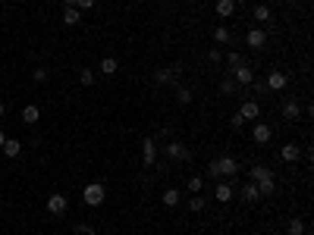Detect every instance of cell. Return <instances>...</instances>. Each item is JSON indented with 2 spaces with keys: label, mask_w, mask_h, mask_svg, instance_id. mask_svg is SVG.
Segmentation results:
<instances>
[{
  "label": "cell",
  "mask_w": 314,
  "mask_h": 235,
  "mask_svg": "<svg viewBox=\"0 0 314 235\" xmlns=\"http://www.w3.org/2000/svg\"><path fill=\"white\" fill-rule=\"evenodd\" d=\"M239 173V163H236V157H220L208 166V176L210 179H220V176H236Z\"/></svg>",
  "instance_id": "6da1fadb"
},
{
  "label": "cell",
  "mask_w": 314,
  "mask_h": 235,
  "mask_svg": "<svg viewBox=\"0 0 314 235\" xmlns=\"http://www.w3.org/2000/svg\"><path fill=\"white\" fill-rule=\"evenodd\" d=\"M104 198H107V188L101 185V182H91V185H85V191H82V201L88 207H101Z\"/></svg>",
  "instance_id": "7a4b0ae2"
},
{
  "label": "cell",
  "mask_w": 314,
  "mask_h": 235,
  "mask_svg": "<svg viewBox=\"0 0 314 235\" xmlns=\"http://www.w3.org/2000/svg\"><path fill=\"white\" fill-rule=\"evenodd\" d=\"M179 72H182V66H160V69H154V82L157 85H176Z\"/></svg>",
  "instance_id": "3957f363"
},
{
  "label": "cell",
  "mask_w": 314,
  "mask_h": 235,
  "mask_svg": "<svg viewBox=\"0 0 314 235\" xmlns=\"http://www.w3.org/2000/svg\"><path fill=\"white\" fill-rule=\"evenodd\" d=\"M233 82H236V85H242V88H248L251 82H254V69H251L248 63H239L233 69Z\"/></svg>",
  "instance_id": "277c9868"
},
{
  "label": "cell",
  "mask_w": 314,
  "mask_h": 235,
  "mask_svg": "<svg viewBox=\"0 0 314 235\" xmlns=\"http://www.w3.org/2000/svg\"><path fill=\"white\" fill-rule=\"evenodd\" d=\"M66 210H70V201H66V195H50V198H47V213H50V216H63Z\"/></svg>",
  "instance_id": "5b68a950"
},
{
  "label": "cell",
  "mask_w": 314,
  "mask_h": 235,
  "mask_svg": "<svg viewBox=\"0 0 314 235\" xmlns=\"http://www.w3.org/2000/svg\"><path fill=\"white\" fill-rule=\"evenodd\" d=\"M264 85H267V91H283L286 85H289V75L279 72V69H274V72H270L267 79H264Z\"/></svg>",
  "instance_id": "8992f818"
},
{
  "label": "cell",
  "mask_w": 314,
  "mask_h": 235,
  "mask_svg": "<svg viewBox=\"0 0 314 235\" xmlns=\"http://www.w3.org/2000/svg\"><path fill=\"white\" fill-rule=\"evenodd\" d=\"M141 160H145V166H154L157 163V141L154 138L141 141Z\"/></svg>",
  "instance_id": "52a82bcc"
},
{
  "label": "cell",
  "mask_w": 314,
  "mask_h": 235,
  "mask_svg": "<svg viewBox=\"0 0 314 235\" xmlns=\"http://www.w3.org/2000/svg\"><path fill=\"white\" fill-rule=\"evenodd\" d=\"M164 150H167L170 160H189V147L182 141H170V145H164Z\"/></svg>",
  "instance_id": "ba28073f"
},
{
  "label": "cell",
  "mask_w": 314,
  "mask_h": 235,
  "mask_svg": "<svg viewBox=\"0 0 314 235\" xmlns=\"http://www.w3.org/2000/svg\"><path fill=\"white\" fill-rule=\"evenodd\" d=\"M245 44L254 47V50H261V47L267 44V31H264V29H251L248 35H245Z\"/></svg>",
  "instance_id": "9c48e42d"
},
{
  "label": "cell",
  "mask_w": 314,
  "mask_h": 235,
  "mask_svg": "<svg viewBox=\"0 0 314 235\" xmlns=\"http://www.w3.org/2000/svg\"><path fill=\"white\" fill-rule=\"evenodd\" d=\"M270 135H274V129H270L267 122H258V125L251 129V138H254V145H267V141H270Z\"/></svg>",
  "instance_id": "30bf717a"
},
{
  "label": "cell",
  "mask_w": 314,
  "mask_h": 235,
  "mask_svg": "<svg viewBox=\"0 0 314 235\" xmlns=\"http://www.w3.org/2000/svg\"><path fill=\"white\" fill-rule=\"evenodd\" d=\"M299 116H302V107H299V100H286V104H283V119H289V122H295V119H299Z\"/></svg>",
  "instance_id": "8fae6325"
},
{
  "label": "cell",
  "mask_w": 314,
  "mask_h": 235,
  "mask_svg": "<svg viewBox=\"0 0 314 235\" xmlns=\"http://www.w3.org/2000/svg\"><path fill=\"white\" fill-rule=\"evenodd\" d=\"M233 195H236V191H233V185H230V182H217V188H214V198L220 201V204L233 201Z\"/></svg>",
  "instance_id": "7c38bea8"
},
{
  "label": "cell",
  "mask_w": 314,
  "mask_h": 235,
  "mask_svg": "<svg viewBox=\"0 0 314 235\" xmlns=\"http://www.w3.org/2000/svg\"><path fill=\"white\" fill-rule=\"evenodd\" d=\"M248 173H251V182H261V179H270V176H274V170H270L267 163H254Z\"/></svg>",
  "instance_id": "4fadbf2b"
},
{
  "label": "cell",
  "mask_w": 314,
  "mask_h": 235,
  "mask_svg": "<svg viewBox=\"0 0 314 235\" xmlns=\"http://www.w3.org/2000/svg\"><path fill=\"white\" fill-rule=\"evenodd\" d=\"M214 10H217L220 19H230V16L236 13V0H217V6H214Z\"/></svg>",
  "instance_id": "5bb4252c"
},
{
  "label": "cell",
  "mask_w": 314,
  "mask_h": 235,
  "mask_svg": "<svg viewBox=\"0 0 314 235\" xmlns=\"http://www.w3.org/2000/svg\"><path fill=\"white\" fill-rule=\"evenodd\" d=\"M254 185H258V195H261V198H270V195L277 191V179L270 176V179H261V182H254Z\"/></svg>",
  "instance_id": "9a60e30c"
},
{
  "label": "cell",
  "mask_w": 314,
  "mask_h": 235,
  "mask_svg": "<svg viewBox=\"0 0 314 235\" xmlns=\"http://www.w3.org/2000/svg\"><path fill=\"white\" fill-rule=\"evenodd\" d=\"M258 113H261V107L254 104V100H245V104L239 107V116H242V119H258Z\"/></svg>",
  "instance_id": "2e32d148"
},
{
  "label": "cell",
  "mask_w": 314,
  "mask_h": 235,
  "mask_svg": "<svg viewBox=\"0 0 314 235\" xmlns=\"http://www.w3.org/2000/svg\"><path fill=\"white\" fill-rule=\"evenodd\" d=\"M279 157H283L286 163H295L302 157V150H299V145H283V147H279Z\"/></svg>",
  "instance_id": "e0dca14e"
},
{
  "label": "cell",
  "mask_w": 314,
  "mask_h": 235,
  "mask_svg": "<svg viewBox=\"0 0 314 235\" xmlns=\"http://www.w3.org/2000/svg\"><path fill=\"white\" fill-rule=\"evenodd\" d=\"M116 72H120L116 57H104V60H101V75H116Z\"/></svg>",
  "instance_id": "ac0fdd59"
},
{
  "label": "cell",
  "mask_w": 314,
  "mask_h": 235,
  "mask_svg": "<svg viewBox=\"0 0 314 235\" xmlns=\"http://www.w3.org/2000/svg\"><path fill=\"white\" fill-rule=\"evenodd\" d=\"M0 150H3V154L13 160V157H19V154H22V145H19L16 138H6V141H3V147H0Z\"/></svg>",
  "instance_id": "d6986e66"
},
{
  "label": "cell",
  "mask_w": 314,
  "mask_h": 235,
  "mask_svg": "<svg viewBox=\"0 0 314 235\" xmlns=\"http://www.w3.org/2000/svg\"><path fill=\"white\" fill-rule=\"evenodd\" d=\"M38 119H41V110H38L35 104H29V107L22 110V122H25V125H35Z\"/></svg>",
  "instance_id": "ffe728a7"
},
{
  "label": "cell",
  "mask_w": 314,
  "mask_h": 235,
  "mask_svg": "<svg viewBox=\"0 0 314 235\" xmlns=\"http://www.w3.org/2000/svg\"><path fill=\"white\" fill-rule=\"evenodd\" d=\"M63 22L70 25V29H72V25H79V22H82V10H75V6H66V10H63Z\"/></svg>",
  "instance_id": "44dd1931"
},
{
  "label": "cell",
  "mask_w": 314,
  "mask_h": 235,
  "mask_svg": "<svg viewBox=\"0 0 314 235\" xmlns=\"http://www.w3.org/2000/svg\"><path fill=\"white\" fill-rule=\"evenodd\" d=\"M251 19H254V22H270V6H267V3H258V6L251 10Z\"/></svg>",
  "instance_id": "7402d4cb"
},
{
  "label": "cell",
  "mask_w": 314,
  "mask_h": 235,
  "mask_svg": "<svg viewBox=\"0 0 314 235\" xmlns=\"http://www.w3.org/2000/svg\"><path fill=\"white\" fill-rule=\"evenodd\" d=\"M160 201H164V207H176V204L182 201V191H176V188H167V191H164V198H160Z\"/></svg>",
  "instance_id": "603a6c76"
},
{
  "label": "cell",
  "mask_w": 314,
  "mask_h": 235,
  "mask_svg": "<svg viewBox=\"0 0 314 235\" xmlns=\"http://www.w3.org/2000/svg\"><path fill=\"white\" fill-rule=\"evenodd\" d=\"M214 41H217V44H230V41H233V31L226 29V25H217V29H214Z\"/></svg>",
  "instance_id": "cb8c5ba5"
},
{
  "label": "cell",
  "mask_w": 314,
  "mask_h": 235,
  "mask_svg": "<svg viewBox=\"0 0 314 235\" xmlns=\"http://www.w3.org/2000/svg\"><path fill=\"white\" fill-rule=\"evenodd\" d=\"M201 188H205V179H201V176H189V182H185V191H189V195H198Z\"/></svg>",
  "instance_id": "d4e9b609"
},
{
  "label": "cell",
  "mask_w": 314,
  "mask_h": 235,
  "mask_svg": "<svg viewBox=\"0 0 314 235\" xmlns=\"http://www.w3.org/2000/svg\"><path fill=\"white\" fill-rule=\"evenodd\" d=\"M286 229H289V235H305V232H308V223L295 216V220H289V226H286Z\"/></svg>",
  "instance_id": "484cf974"
},
{
  "label": "cell",
  "mask_w": 314,
  "mask_h": 235,
  "mask_svg": "<svg viewBox=\"0 0 314 235\" xmlns=\"http://www.w3.org/2000/svg\"><path fill=\"white\" fill-rule=\"evenodd\" d=\"M205 207H208V201L201 198V195H192V198H189V210H192V213H201Z\"/></svg>",
  "instance_id": "4316f807"
},
{
  "label": "cell",
  "mask_w": 314,
  "mask_h": 235,
  "mask_svg": "<svg viewBox=\"0 0 314 235\" xmlns=\"http://www.w3.org/2000/svg\"><path fill=\"white\" fill-rule=\"evenodd\" d=\"M236 82H233V75H226V79H220V94H236Z\"/></svg>",
  "instance_id": "83f0119b"
},
{
  "label": "cell",
  "mask_w": 314,
  "mask_h": 235,
  "mask_svg": "<svg viewBox=\"0 0 314 235\" xmlns=\"http://www.w3.org/2000/svg\"><path fill=\"white\" fill-rule=\"evenodd\" d=\"M242 198H245V201H261V195H258V185H254V182H248V185L242 188Z\"/></svg>",
  "instance_id": "f1b7e54d"
},
{
  "label": "cell",
  "mask_w": 314,
  "mask_h": 235,
  "mask_svg": "<svg viewBox=\"0 0 314 235\" xmlns=\"http://www.w3.org/2000/svg\"><path fill=\"white\" fill-rule=\"evenodd\" d=\"M176 100H179V104H189V100H192V88L179 85V88H176Z\"/></svg>",
  "instance_id": "f546056e"
},
{
  "label": "cell",
  "mask_w": 314,
  "mask_h": 235,
  "mask_svg": "<svg viewBox=\"0 0 314 235\" xmlns=\"http://www.w3.org/2000/svg\"><path fill=\"white\" fill-rule=\"evenodd\" d=\"M79 82H82V85H95V72H91V69H79Z\"/></svg>",
  "instance_id": "4dcf8cb0"
},
{
  "label": "cell",
  "mask_w": 314,
  "mask_h": 235,
  "mask_svg": "<svg viewBox=\"0 0 314 235\" xmlns=\"http://www.w3.org/2000/svg\"><path fill=\"white\" fill-rule=\"evenodd\" d=\"M226 63H230L233 69H236V66L242 63V54H239V50H233V54H226Z\"/></svg>",
  "instance_id": "1f68e13d"
},
{
  "label": "cell",
  "mask_w": 314,
  "mask_h": 235,
  "mask_svg": "<svg viewBox=\"0 0 314 235\" xmlns=\"http://www.w3.org/2000/svg\"><path fill=\"white\" fill-rule=\"evenodd\" d=\"M75 10H95V0H75Z\"/></svg>",
  "instance_id": "d6a6232c"
},
{
  "label": "cell",
  "mask_w": 314,
  "mask_h": 235,
  "mask_svg": "<svg viewBox=\"0 0 314 235\" xmlns=\"http://www.w3.org/2000/svg\"><path fill=\"white\" fill-rule=\"evenodd\" d=\"M47 69H35V72H32V79H35V82H47Z\"/></svg>",
  "instance_id": "836d02e7"
},
{
  "label": "cell",
  "mask_w": 314,
  "mask_h": 235,
  "mask_svg": "<svg viewBox=\"0 0 314 235\" xmlns=\"http://www.w3.org/2000/svg\"><path fill=\"white\" fill-rule=\"evenodd\" d=\"M208 60H210V63H220V47H210V50H208Z\"/></svg>",
  "instance_id": "e575fe53"
},
{
  "label": "cell",
  "mask_w": 314,
  "mask_h": 235,
  "mask_svg": "<svg viewBox=\"0 0 314 235\" xmlns=\"http://www.w3.org/2000/svg\"><path fill=\"white\" fill-rule=\"evenodd\" d=\"M251 85H254V91H258V94H264V91H267V85H264V79H254Z\"/></svg>",
  "instance_id": "d590c367"
},
{
  "label": "cell",
  "mask_w": 314,
  "mask_h": 235,
  "mask_svg": "<svg viewBox=\"0 0 314 235\" xmlns=\"http://www.w3.org/2000/svg\"><path fill=\"white\" fill-rule=\"evenodd\" d=\"M75 235H95V229H91V226H85V223H82L79 229H75Z\"/></svg>",
  "instance_id": "8d00e7d4"
},
{
  "label": "cell",
  "mask_w": 314,
  "mask_h": 235,
  "mask_svg": "<svg viewBox=\"0 0 314 235\" xmlns=\"http://www.w3.org/2000/svg\"><path fill=\"white\" fill-rule=\"evenodd\" d=\"M242 125H245V119H242V116H239V113H236V116H233V129H236V132H239V129H242Z\"/></svg>",
  "instance_id": "74e56055"
},
{
  "label": "cell",
  "mask_w": 314,
  "mask_h": 235,
  "mask_svg": "<svg viewBox=\"0 0 314 235\" xmlns=\"http://www.w3.org/2000/svg\"><path fill=\"white\" fill-rule=\"evenodd\" d=\"M6 113V104H3V100H0V116H3Z\"/></svg>",
  "instance_id": "f35d334b"
},
{
  "label": "cell",
  "mask_w": 314,
  "mask_h": 235,
  "mask_svg": "<svg viewBox=\"0 0 314 235\" xmlns=\"http://www.w3.org/2000/svg\"><path fill=\"white\" fill-rule=\"evenodd\" d=\"M3 141H6V135H3V129H0V147H3Z\"/></svg>",
  "instance_id": "ab89813d"
},
{
  "label": "cell",
  "mask_w": 314,
  "mask_h": 235,
  "mask_svg": "<svg viewBox=\"0 0 314 235\" xmlns=\"http://www.w3.org/2000/svg\"><path fill=\"white\" fill-rule=\"evenodd\" d=\"M63 6H75V0H63Z\"/></svg>",
  "instance_id": "60d3db41"
}]
</instances>
